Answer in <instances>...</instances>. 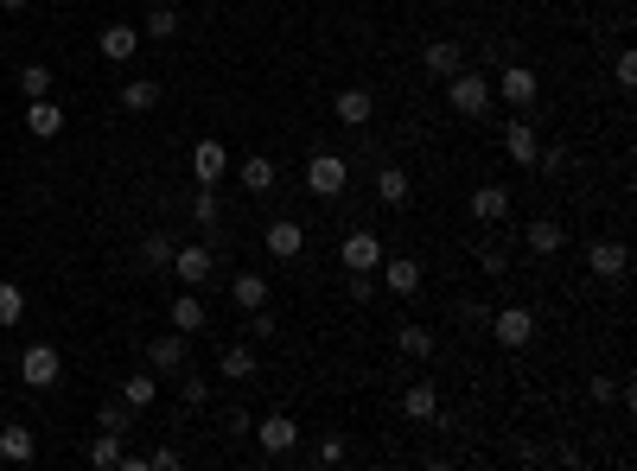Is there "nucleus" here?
<instances>
[{
	"instance_id": "f257e3e1",
	"label": "nucleus",
	"mask_w": 637,
	"mask_h": 471,
	"mask_svg": "<svg viewBox=\"0 0 637 471\" xmlns=\"http://www.w3.org/2000/svg\"><path fill=\"white\" fill-rule=\"evenodd\" d=\"M491 102H497V90H491L485 71H453L446 77V109H453L459 121H485Z\"/></svg>"
},
{
	"instance_id": "f03ea898",
	"label": "nucleus",
	"mask_w": 637,
	"mask_h": 471,
	"mask_svg": "<svg viewBox=\"0 0 637 471\" xmlns=\"http://www.w3.org/2000/svg\"><path fill=\"white\" fill-rule=\"evenodd\" d=\"M485 325H491V338L504 344V351H523V344L536 338V312H529V306H497Z\"/></svg>"
},
{
	"instance_id": "7ed1b4c3",
	"label": "nucleus",
	"mask_w": 637,
	"mask_h": 471,
	"mask_svg": "<svg viewBox=\"0 0 637 471\" xmlns=\"http://www.w3.org/2000/svg\"><path fill=\"white\" fill-rule=\"evenodd\" d=\"M58 376H64L58 344H26V357H20V382H26V389H58Z\"/></svg>"
},
{
	"instance_id": "20e7f679",
	"label": "nucleus",
	"mask_w": 637,
	"mask_h": 471,
	"mask_svg": "<svg viewBox=\"0 0 637 471\" xmlns=\"http://www.w3.org/2000/svg\"><path fill=\"white\" fill-rule=\"evenodd\" d=\"M344 185H351V166H344L338 153H313V160H306V191H313V198H344Z\"/></svg>"
},
{
	"instance_id": "39448f33",
	"label": "nucleus",
	"mask_w": 637,
	"mask_h": 471,
	"mask_svg": "<svg viewBox=\"0 0 637 471\" xmlns=\"http://www.w3.org/2000/svg\"><path fill=\"white\" fill-rule=\"evenodd\" d=\"M376 274H383V287L395 293V300H415L421 281H427V268H421L415 255H383V261H376Z\"/></svg>"
},
{
	"instance_id": "423d86ee",
	"label": "nucleus",
	"mask_w": 637,
	"mask_h": 471,
	"mask_svg": "<svg viewBox=\"0 0 637 471\" xmlns=\"http://www.w3.org/2000/svg\"><path fill=\"white\" fill-rule=\"evenodd\" d=\"M166 274H179V281L198 293V287L217 274V249H211V242H192V249H172V268H166Z\"/></svg>"
},
{
	"instance_id": "0eeeda50",
	"label": "nucleus",
	"mask_w": 637,
	"mask_h": 471,
	"mask_svg": "<svg viewBox=\"0 0 637 471\" xmlns=\"http://www.w3.org/2000/svg\"><path fill=\"white\" fill-rule=\"evenodd\" d=\"M491 90H497V96H504V102H510V109H529V102H536V96H542V77H536V71H529V64H504V71H497V77H491Z\"/></svg>"
},
{
	"instance_id": "6e6552de",
	"label": "nucleus",
	"mask_w": 637,
	"mask_h": 471,
	"mask_svg": "<svg viewBox=\"0 0 637 471\" xmlns=\"http://www.w3.org/2000/svg\"><path fill=\"white\" fill-rule=\"evenodd\" d=\"M249 433L262 440V452H268V459H287V452L300 446V427H294V414H268V421H255Z\"/></svg>"
},
{
	"instance_id": "1a4fd4ad",
	"label": "nucleus",
	"mask_w": 637,
	"mask_h": 471,
	"mask_svg": "<svg viewBox=\"0 0 637 471\" xmlns=\"http://www.w3.org/2000/svg\"><path fill=\"white\" fill-rule=\"evenodd\" d=\"M64 121H71V115H64L51 96H32V102H26V134H32V141H58Z\"/></svg>"
},
{
	"instance_id": "9d476101",
	"label": "nucleus",
	"mask_w": 637,
	"mask_h": 471,
	"mask_svg": "<svg viewBox=\"0 0 637 471\" xmlns=\"http://www.w3.org/2000/svg\"><path fill=\"white\" fill-rule=\"evenodd\" d=\"M504 153H510V166H536L542 128H536V121H504Z\"/></svg>"
},
{
	"instance_id": "9b49d317",
	"label": "nucleus",
	"mask_w": 637,
	"mask_h": 471,
	"mask_svg": "<svg viewBox=\"0 0 637 471\" xmlns=\"http://www.w3.org/2000/svg\"><path fill=\"white\" fill-rule=\"evenodd\" d=\"M338 255H344V274H376V261H383V242H376L370 230H351Z\"/></svg>"
},
{
	"instance_id": "f8f14e48",
	"label": "nucleus",
	"mask_w": 637,
	"mask_h": 471,
	"mask_svg": "<svg viewBox=\"0 0 637 471\" xmlns=\"http://www.w3.org/2000/svg\"><path fill=\"white\" fill-rule=\"evenodd\" d=\"M262 242H268V255H274V261H294V255L306 249V223H294V217H274L268 230H262Z\"/></svg>"
},
{
	"instance_id": "ddd939ff",
	"label": "nucleus",
	"mask_w": 637,
	"mask_h": 471,
	"mask_svg": "<svg viewBox=\"0 0 637 471\" xmlns=\"http://www.w3.org/2000/svg\"><path fill=\"white\" fill-rule=\"evenodd\" d=\"M587 268L599 274V281H625V274H631V249H625V242H593Z\"/></svg>"
},
{
	"instance_id": "4468645a",
	"label": "nucleus",
	"mask_w": 637,
	"mask_h": 471,
	"mask_svg": "<svg viewBox=\"0 0 637 471\" xmlns=\"http://www.w3.org/2000/svg\"><path fill=\"white\" fill-rule=\"evenodd\" d=\"M185 344H192L185 331H166V338H153V344H147V370L179 376V370H185Z\"/></svg>"
},
{
	"instance_id": "2eb2a0df",
	"label": "nucleus",
	"mask_w": 637,
	"mask_h": 471,
	"mask_svg": "<svg viewBox=\"0 0 637 471\" xmlns=\"http://www.w3.org/2000/svg\"><path fill=\"white\" fill-rule=\"evenodd\" d=\"M332 115L344 121V128H370V115H376V96H370V90H357V83H351V90H338V96H332Z\"/></svg>"
},
{
	"instance_id": "dca6fc26",
	"label": "nucleus",
	"mask_w": 637,
	"mask_h": 471,
	"mask_svg": "<svg viewBox=\"0 0 637 471\" xmlns=\"http://www.w3.org/2000/svg\"><path fill=\"white\" fill-rule=\"evenodd\" d=\"M223 172H230V153H223V141H198V147H192V179H198V185H217Z\"/></svg>"
},
{
	"instance_id": "f3484780",
	"label": "nucleus",
	"mask_w": 637,
	"mask_h": 471,
	"mask_svg": "<svg viewBox=\"0 0 637 471\" xmlns=\"http://www.w3.org/2000/svg\"><path fill=\"white\" fill-rule=\"evenodd\" d=\"M421 64H427V71H434V77L446 83V77H453V71H466V51H459L453 39H434V45L421 51Z\"/></svg>"
},
{
	"instance_id": "a211bd4d",
	"label": "nucleus",
	"mask_w": 637,
	"mask_h": 471,
	"mask_svg": "<svg viewBox=\"0 0 637 471\" xmlns=\"http://www.w3.org/2000/svg\"><path fill=\"white\" fill-rule=\"evenodd\" d=\"M134 51H141V26H109V32H102V58H109V64H128L134 58Z\"/></svg>"
},
{
	"instance_id": "6ab92c4d",
	"label": "nucleus",
	"mask_w": 637,
	"mask_h": 471,
	"mask_svg": "<svg viewBox=\"0 0 637 471\" xmlns=\"http://www.w3.org/2000/svg\"><path fill=\"white\" fill-rule=\"evenodd\" d=\"M472 217H478V223H504V217H510V191H504V185H478V191H472Z\"/></svg>"
},
{
	"instance_id": "aec40b11",
	"label": "nucleus",
	"mask_w": 637,
	"mask_h": 471,
	"mask_svg": "<svg viewBox=\"0 0 637 471\" xmlns=\"http://www.w3.org/2000/svg\"><path fill=\"white\" fill-rule=\"evenodd\" d=\"M230 306H236V312L268 306V274H236V281H230Z\"/></svg>"
},
{
	"instance_id": "412c9836",
	"label": "nucleus",
	"mask_w": 637,
	"mask_h": 471,
	"mask_svg": "<svg viewBox=\"0 0 637 471\" xmlns=\"http://www.w3.org/2000/svg\"><path fill=\"white\" fill-rule=\"evenodd\" d=\"M166 319H172V331H185V338H198V331L211 325V319H204V306H198V293H179Z\"/></svg>"
},
{
	"instance_id": "4be33fe9",
	"label": "nucleus",
	"mask_w": 637,
	"mask_h": 471,
	"mask_svg": "<svg viewBox=\"0 0 637 471\" xmlns=\"http://www.w3.org/2000/svg\"><path fill=\"white\" fill-rule=\"evenodd\" d=\"M122 109H134V115L160 109V77H128L122 83Z\"/></svg>"
},
{
	"instance_id": "5701e85b",
	"label": "nucleus",
	"mask_w": 637,
	"mask_h": 471,
	"mask_svg": "<svg viewBox=\"0 0 637 471\" xmlns=\"http://www.w3.org/2000/svg\"><path fill=\"white\" fill-rule=\"evenodd\" d=\"M32 452H39V440H32V427H0V459H7V465H26Z\"/></svg>"
},
{
	"instance_id": "b1692460",
	"label": "nucleus",
	"mask_w": 637,
	"mask_h": 471,
	"mask_svg": "<svg viewBox=\"0 0 637 471\" xmlns=\"http://www.w3.org/2000/svg\"><path fill=\"white\" fill-rule=\"evenodd\" d=\"M141 268H147V274H166V268H172V236H166V230H147V236H141Z\"/></svg>"
},
{
	"instance_id": "393cba45",
	"label": "nucleus",
	"mask_w": 637,
	"mask_h": 471,
	"mask_svg": "<svg viewBox=\"0 0 637 471\" xmlns=\"http://www.w3.org/2000/svg\"><path fill=\"white\" fill-rule=\"evenodd\" d=\"M434 331H427V325H395V351H402V357H434Z\"/></svg>"
},
{
	"instance_id": "a878e982",
	"label": "nucleus",
	"mask_w": 637,
	"mask_h": 471,
	"mask_svg": "<svg viewBox=\"0 0 637 471\" xmlns=\"http://www.w3.org/2000/svg\"><path fill=\"white\" fill-rule=\"evenodd\" d=\"M523 242H529V249H536V255H561L567 230H561V223H548V217H536V223H529V230H523Z\"/></svg>"
},
{
	"instance_id": "bb28decb",
	"label": "nucleus",
	"mask_w": 637,
	"mask_h": 471,
	"mask_svg": "<svg viewBox=\"0 0 637 471\" xmlns=\"http://www.w3.org/2000/svg\"><path fill=\"white\" fill-rule=\"evenodd\" d=\"M402 414H408V421H434V414H440V395H434V382H415V389L402 395Z\"/></svg>"
},
{
	"instance_id": "cd10ccee",
	"label": "nucleus",
	"mask_w": 637,
	"mask_h": 471,
	"mask_svg": "<svg viewBox=\"0 0 637 471\" xmlns=\"http://www.w3.org/2000/svg\"><path fill=\"white\" fill-rule=\"evenodd\" d=\"M408 191H415V185H408V172H402V166H383V172H376V198H383V204H395V211H402Z\"/></svg>"
},
{
	"instance_id": "c85d7f7f",
	"label": "nucleus",
	"mask_w": 637,
	"mask_h": 471,
	"mask_svg": "<svg viewBox=\"0 0 637 471\" xmlns=\"http://www.w3.org/2000/svg\"><path fill=\"white\" fill-rule=\"evenodd\" d=\"M217 370L230 376V382H249L255 376V351H249V344H230V351L217 357Z\"/></svg>"
},
{
	"instance_id": "c756f323",
	"label": "nucleus",
	"mask_w": 637,
	"mask_h": 471,
	"mask_svg": "<svg viewBox=\"0 0 637 471\" xmlns=\"http://www.w3.org/2000/svg\"><path fill=\"white\" fill-rule=\"evenodd\" d=\"M243 185L255 191V198L274 191V160H268V153H249V160H243Z\"/></svg>"
},
{
	"instance_id": "7c9ffc66",
	"label": "nucleus",
	"mask_w": 637,
	"mask_h": 471,
	"mask_svg": "<svg viewBox=\"0 0 637 471\" xmlns=\"http://www.w3.org/2000/svg\"><path fill=\"white\" fill-rule=\"evenodd\" d=\"M90 465H96V471H115V465H122V433H96V440H90Z\"/></svg>"
},
{
	"instance_id": "2f4dec72",
	"label": "nucleus",
	"mask_w": 637,
	"mask_h": 471,
	"mask_svg": "<svg viewBox=\"0 0 637 471\" xmlns=\"http://www.w3.org/2000/svg\"><path fill=\"white\" fill-rule=\"evenodd\" d=\"M96 427H102V433H128V427H134V408H128V401H102V408H96Z\"/></svg>"
},
{
	"instance_id": "473e14b6",
	"label": "nucleus",
	"mask_w": 637,
	"mask_h": 471,
	"mask_svg": "<svg viewBox=\"0 0 637 471\" xmlns=\"http://www.w3.org/2000/svg\"><path fill=\"white\" fill-rule=\"evenodd\" d=\"M153 395H160V382H153V376H128V382H122V401H128L134 414L153 408Z\"/></svg>"
},
{
	"instance_id": "72a5a7b5",
	"label": "nucleus",
	"mask_w": 637,
	"mask_h": 471,
	"mask_svg": "<svg viewBox=\"0 0 637 471\" xmlns=\"http://www.w3.org/2000/svg\"><path fill=\"white\" fill-rule=\"evenodd\" d=\"M141 32H147V39H179V13H172V7H153L147 20H141Z\"/></svg>"
},
{
	"instance_id": "f704fd0d",
	"label": "nucleus",
	"mask_w": 637,
	"mask_h": 471,
	"mask_svg": "<svg viewBox=\"0 0 637 471\" xmlns=\"http://www.w3.org/2000/svg\"><path fill=\"white\" fill-rule=\"evenodd\" d=\"M26 319V293L13 281H0V325H20Z\"/></svg>"
},
{
	"instance_id": "c9c22d12",
	"label": "nucleus",
	"mask_w": 637,
	"mask_h": 471,
	"mask_svg": "<svg viewBox=\"0 0 637 471\" xmlns=\"http://www.w3.org/2000/svg\"><path fill=\"white\" fill-rule=\"evenodd\" d=\"M217 217H223L217 185H198V198H192V223H217Z\"/></svg>"
},
{
	"instance_id": "e433bc0d",
	"label": "nucleus",
	"mask_w": 637,
	"mask_h": 471,
	"mask_svg": "<svg viewBox=\"0 0 637 471\" xmlns=\"http://www.w3.org/2000/svg\"><path fill=\"white\" fill-rule=\"evenodd\" d=\"M536 172H542V179H561V172H567V147H561V141H548V147L536 153Z\"/></svg>"
},
{
	"instance_id": "4c0bfd02",
	"label": "nucleus",
	"mask_w": 637,
	"mask_h": 471,
	"mask_svg": "<svg viewBox=\"0 0 637 471\" xmlns=\"http://www.w3.org/2000/svg\"><path fill=\"white\" fill-rule=\"evenodd\" d=\"M20 90H26V102H32V96H51V71H45V64H26V71H20Z\"/></svg>"
},
{
	"instance_id": "58836bf2",
	"label": "nucleus",
	"mask_w": 637,
	"mask_h": 471,
	"mask_svg": "<svg viewBox=\"0 0 637 471\" xmlns=\"http://www.w3.org/2000/svg\"><path fill=\"white\" fill-rule=\"evenodd\" d=\"M612 77H618V90H637V51H618V58H612Z\"/></svg>"
},
{
	"instance_id": "ea45409f",
	"label": "nucleus",
	"mask_w": 637,
	"mask_h": 471,
	"mask_svg": "<svg viewBox=\"0 0 637 471\" xmlns=\"http://www.w3.org/2000/svg\"><path fill=\"white\" fill-rule=\"evenodd\" d=\"M478 268H485V274H497V281H504V274H510V255L497 249V242H485V249H478Z\"/></svg>"
},
{
	"instance_id": "a19ab883",
	"label": "nucleus",
	"mask_w": 637,
	"mask_h": 471,
	"mask_svg": "<svg viewBox=\"0 0 637 471\" xmlns=\"http://www.w3.org/2000/svg\"><path fill=\"white\" fill-rule=\"evenodd\" d=\"M179 376H185V370H179ZM179 395H185V408H204V401H211V382L185 376V382H179Z\"/></svg>"
},
{
	"instance_id": "79ce46f5",
	"label": "nucleus",
	"mask_w": 637,
	"mask_h": 471,
	"mask_svg": "<svg viewBox=\"0 0 637 471\" xmlns=\"http://www.w3.org/2000/svg\"><path fill=\"white\" fill-rule=\"evenodd\" d=\"M274 331H281V319H274L268 306H255L249 312V338H274Z\"/></svg>"
},
{
	"instance_id": "37998d69",
	"label": "nucleus",
	"mask_w": 637,
	"mask_h": 471,
	"mask_svg": "<svg viewBox=\"0 0 637 471\" xmlns=\"http://www.w3.org/2000/svg\"><path fill=\"white\" fill-rule=\"evenodd\" d=\"M179 446H160V452H147V471H179Z\"/></svg>"
},
{
	"instance_id": "c03bdc74",
	"label": "nucleus",
	"mask_w": 637,
	"mask_h": 471,
	"mask_svg": "<svg viewBox=\"0 0 637 471\" xmlns=\"http://www.w3.org/2000/svg\"><path fill=\"white\" fill-rule=\"evenodd\" d=\"M319 459H325V465L344 459V433H325V440H319Z\"/></svg>"
},
{
	"instance_id": "a18cd8bd",
	"label": "nucleus",
	"mask_w": 637,
	"mask_h": 471,
	"mask_svg": "<svg viewBox=\"0 0 637 471\" xmlns=\"http://www.w3.org/2000/svg\"><path fill=\"white\" fill-rule=\"evenodd\" d=\"M587 395H593V401H612V395H618V382H612V376H593V382H587Z\"/></svg>"
},
{
	"instance_id": "49530a36",
	"label": "nucleus",
	"mask_w": 637,
	"mask_h": 471,
	"mask_svg": "<svg viewBox=\"0 0 637 471\" xmlns=\"http://www.w3.org/2000/svg\"><path fill=\"white\" fill-rule=\"evenodd\" d=\"M376 293V274H351V300H370Z\"/></svg>"
},
{
	"instance_id": "de8ad7c7",
	"label": "nucleus",
	"mask_w": 637,
	"mask_h": 471,
	"mask_svg": "<svg viewBox=\"0 0 637 471\" xmlns=\"http://www.w3.org/2000/svg\"><path fill=\"white\" fill-rule=\"evenodd\" d=\"M0 7H7V13H20V7H32V0H0Z\"/></svg>"
}]
</instances>
